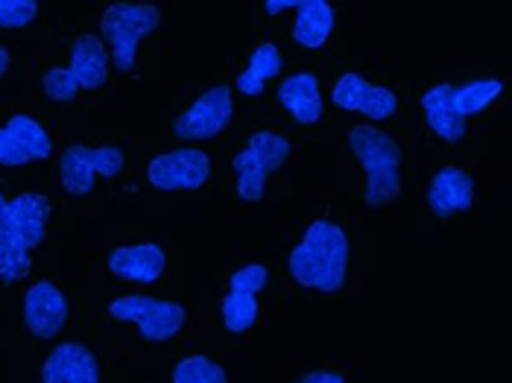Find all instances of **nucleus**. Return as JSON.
Returning <instances> with one entry per match:
<instances>
[{
  "mask_svg": "<svg viewBox=\"0 0 512 383\" xmlns=\"http://www.w3.org/2000/svg\"><path fill=\"white\" fill-rule=\"evenodd\" d=\"M53 205L36 191L0 193V284L12 287L33 272V255L47 240Z\"/></svg>",
  "mask_w": 512,
  "mask_h": 383,
  "instance_id": "nucleus-1",
  "label": "nucleus"
},
{
  "mask_svg": "<svg viewBox=\"0 0 512 383\" xmlns=\"http://www.w3.org/2000/svg\"><path fill=\"white\" fill-rule=\"evenodd\" d=\"M349 234L334 220H314L290 249V278L314 293H337L349 275Z\"/></svg>",
  "mask_w": 512,
  "mask_h": 383,
  "instance_id": "nucleus-2",
  "label": "nucleus"
},
{
  "mask_svg": "<svg viewBox=\"0 0 512 383\" xmlns=\"http://www.w3.org/2000/svg\"><path fill=\"white\" fill-rule=\"evenodd\" d=\"M349 150L363 167V205L384 208L401 193L404 150L390 132L375 123H357L349 129Z\"/></svg>",
  "mask_w": 512,
  "mask_h": 383,
  "instance_id": "nucleus-3",
  "label": "nucleus"
},
{
  "mask_svg": "<svg viewBox=\"0 0 512 383\" xmlns=\"http://www.w3.org/2000/svg\"><path fill=\"white\" fill-rule=\"evenodd\" d=\"M293 158V141L281 129H255L232 158L235 193L243 205H258L267 196L273 173Z\"/></svg>",
  "mask_w": 512,
  "mask_h": 383,
  "instance_id": "nucleus-4",
  "label": "nucleus"
},
{
  "mask_svg": "<svg viewBox=\"0 0 512 383\" xmlns=\"http://www.w3.org/2000/svg\"><path fill=\"white\" fill-rule=\"evenodd\" d=\"M161 27L156 3H112L100 21V39L120 74H132L138 65V47Z\"/></svg>",
  "mask_w": 512,
  "mask_h": 383,
  "instance_id": "nucleus-5",
  "label": "nucleus"
},
{
  "mask_svg": "<svg viewBox=\"0 0 512 383\" xmlns=\"http://www.w3.org/2000/svg\"><path fill=\"white\" fill-rule=\"evenodd\" d=\"M106 313L112 322L132 325L147 343H170L188 325V307L173 299H156L141 293H126L112 299Z\"/></svg>",
  "mask_w": 512,
  "mask_h": 383,
  "instance_id": "nucleus-6",
  "label": "nucleus"
},
{
  "mask_svg": "<svg viewBox=\"0 0 512 383\" xmlns=\"http://www.w3.org/2000/svg\"><path fill=\"white\" fill-rule=\"evenodd\" d=\"M270 284V267L264 261H246L229 275L220 296V325L229 337L249 334L261 319V296Z\"/></svg>",
  "mask_w": 512,
  "mask_h": 383,
  "instance_id": "nucleus-7",
  "label": "nucleus"
},
{
  "mask_svg": "<svg viewBox=\"0 0 512 383\" xmlns=\"http://www.w3.org/2000/svg\"><path fill=\"white\" fill-rule=\"evenodd\" d=\"M126 167L118 144H71L59 155V182L68 196H88L97 179H115Z\"/></svg>",
  "mask_w": 512,
  "mask_h": 383,
  "instance_id": "nucleus-8",
  "label": "nucleus"
},
{
  "mask_svg": "<svg viewBox=\"0 0 512 383\" xmlns=\"http://www.w3.org/2000/svg\"><path fill=\"white\" fill-rule=\"evenodd\" d=\"M211 155L197 147H176L167 153H158L147 164V182L156 191L188 193L202 191L211 179Z\"/></svg>",
  "mask_w": 512,
  "mask_h": 383,
  "instance_id": "nucleus-9",
  "label": "nucleus"
},
{
  "mask_svg": "<svg viewBox=\"0 0 512 383\" xmlns=\"http://www.w3.org/2000/svg\"><path fill=\"white\" fill-rule=\"evenodd\" d=\"M235 117V97L229 85H214L208 91H202L194 97L173 120V132L182 141H211L220 132H226V126Z\"/></svg>",
  "mask_w": 512,
  "mask_h": 383,
  "instance_id": "nucleus-10",
  "label": "nucleus"
},
{
  "mask_svg": "<svg viewBox=\"0 0 512 383\" xmlns=\"http://www.w3.org/2000/svg\"><path fill=\"white\" fill-rule=\"evenodd\" d=\"M53 155V138L33 115H9L0 123V167H27Z\"/></svg>",
  "mask_w": 512,
  "mask_h": 383,
  "instance_id": "nucleus-11",
  "label": "nucleus"
},
{
  "mask_svg": "<svg viewBox=\"0 0 512 383\" xmlns=\"http://www.w3.org/2000/svg\"><path fill=\"white\" fill-rule=\"evenodd\" d=\"M71 305L56 281L41 278L21 299V322L36 340H53L68 328Z\"/></svg>",
  "mask_w": 512,
  "mask_h": 383,
  "instance_id": "nucleus-12",
  "label": "nucleus"
},
{
  "mask_svg": "<svg viewBox=\"0 0 512 383\" xmlns=\"http://www.w3.org/2000/svg\"><path fill=\"white\" fill-rule=\"evenodd\" d=\"M331 103L343 112L363 115L372 123L390 120L398 112V94L387 85H375L363 74H343L331 88Z\"/></svg>",
  "mask_w": 512,
  "mask_h": 383,
  "instance_id": "nucleus-13",
  "label": "nucleus"
},
{
  "mask_svg": "<svg viewBox=\"0 0 512 383\" xmlns=\"http://www.w3.org/2000/svg\"><path fill=\"white\" fill-rule=\"evenodd\" d=\"M39 383H103L100 357L91 345L79 340L59 343L44 354Z\"/></svg>",
  "mask_w": 512,
  "mask_h": 383,
  "instance_id": "nucleus-14",
  "label": "nucleus"
},
{
  "mask_svg": "<svg viewBox=\"0 0 512 383\" xmlns=\"http://www.w3.org/2000/svg\"><path fill=\"white\" fill-rule=\"evenodd\" d=\"M106 269L123 284L153 287L167 275V252L158 243H150V240L115 246L106 255Z\"/></svg>",
  "mask_w": 512,
  "mask_h": 383,
  "instance_id": "nucleus-15",
  "label": "nucleus"
},
{
  "mask_svg": "<svg viewBox=\"0 0 512 383\" xmlns=\"http://www.w3.org/2000/svg\"><path fill=\"white\" fill-rule=\"evenodd\" d=\"M474 196H477V188H474L469 170H463L457 164H445L428 182L425 205L436 220H454V217L472 211Z\"/></svg>",
  "mask_w": 512,
  "mask_h": 383,
  "instance_id": "nucleus-16",
  "label": "nucleus"
},
{
  "mask_svg": "<svg viewBox=\"0 0 512 383\" xmlns=\"http://www.w3.org/2000/svg\"><path fill=\"white\" fill-rule=\"evenodd\" d=\"M278 106L299 126H314L325 115L322 85L314 71H296L278 85Z\"/></svg>",
  "mask_w": 512,
  "mask_h": 383,
  "instance_id": "nucleus-17",
  "label": "nucleus"
},
{
  "mask_svg": "<svg viewBox=\"0 0 512 383\" xmlns=\"http://www.w3.org/2000/svg\"><path fill=\"white\" fill-rule=\"evenodd\" d=\"M109 50L100 36L94 33H82L71 44V62L68 71L77 79L79 91H100L109 82Z\"/></svg>",
  "mask_w": 512,
  "mask_h": 383,
  "instance_id": "nucleus-18",
  "label": "nucleus"
},
{
  "mask_svg": "<svg viewBox=\"0 0 512 383\" xmlns=\"http://www.w3.org/2000/svg\"><path fill=\"white\" fill-rule=\"evenodd\" d=\"M422 112H425V123L431 126V132L439 141L457 144L466 138V120L460 117L457 106H454V85L451 82H436L422 94Z\"/></svg>",
  "mask_w": 512,
  "mask_h": 383,
  "instance_id": "nucleus-19",
  "label": "nucleus"
},
{
  "mask_svg": "<svg viewBox=\"0 0 512 383\" xmlns=\"http://www.w3.org/2000/svg\"><path fill=\"white\" fill-rule=\"evenodd\" d=\"M334 27H337V15H334L331 3L305 0V3H296L290 39L296 41L302 50H322L328 39L334 36Z\"/></svg>",
  "mask_w": 512,
  "mask_h": 383,
  "instance_id": "nucleus-20",
  "label": "nucleus"
},
{
  "mask_svg": "<svg viewBox=\"0 0 512 383\" xmlns=\"http://www.w3.org/2000/svg\"><path fill=\"white\" fill-rule=\"evenodd\" d=\"M281 71H284L281 47H278L276 41H261V44L249 53V59H246V65H243V71H240V77H237V91H240L243 97H261V94L267 91V85H270Z\"/></svg>",
  "mask_w": 512,
  "mask_h": 383,
  "instance_id": "nucleus-21",
  "label": "nucleus"
},
{
  "mask_svg": "<svg viewBox=\"0 0 512 383\" xmlns=\"http://www.w3.org/2000/svg\"><path fill=\"white\" fill-rule=\"evenodd\" d=\"M501 94H504V82L501 79L477 77L472 82H466V85H454V106H457L460 117L466 120V117L486 112Z\"/></svg>",
  "mask_w": 512,
  "mask_h": 383,
  "instance_id": "nucleus-22",
  "label": "nucleus"
},
{
  "mask_svg": "<svg viewBox=\"0 0 512 383\" xmlns=\"http://www.w3.org/2000/svg\"><path fill=\"white\" fill-rule=\"evenodd\" d=\"M170 383H232L226 363L211 354H185L176 360Z\"/></svg>",
  "mask_w": 512,
  "mask_h": 383,
  "instance_id": "nucleus-23",
  "label": "nucleus"
},
{
  "mask_svg": "<svg viewBox=\"0 0 512 383\" xmlns=\"http://www.w3.org/2000/svg\"><path fill=\"white\" fill-rule=\"evenodd\" d=\"M41 91L47 100L53 103H62V106H71L74 100L79 97V85L74 74L62 65H53L41 74Z\"/></svg>",
  "mask_w": 512,
  "mask_h": 383,
  "instance_id": "nucleus-24",
  "label": "nucleus"
},
{
  "mask_svg": "<svg viewBox=\"0 0 512 383\" xmlns=\"http://www.w3.org/2000/svg\"><path fill=\"white\" fill-rule=\"evenodd\" d=\"M36 0H0V30H24L36 21Z\"/></svg>",
  "mask_w": 512,
  "mask_h": 383,
  "instance_id": "nucleus-25",
  "label": "nucleus"
},
{
  "mask_svg": "<svg viewBox=\"0 0 512 383\" xmlns=\"http://www.w3.org/2000/svg\"><path fill=\"white\" fill-rule=\"evenodd\" d=\"M293 383H355L352 375L343 369V366H334V363H314V366H305Z\"/></svg>",
  "mask_w": 512,
  "mask_h": 383,
  "instance_id": "nucleus-26",
  "label": "nucleus"
},
{
  "mask_svg": "<svg viewBox=\"0 0 512 383\" xmlns=\"http://www.w3.org/2000/svg\"><path fill=\"white\" fill-rule=\"evenodd\" d=\"M264 9H267V15H281V12H287V9H296V3H290V0H284V3H264Z\"/></svg>",
  "mask_w": 512,
  "mask_h": 383,
  "instance_id": "nucleus-27",
  "label": "nucleus"
},
{
  "mask_svg": "<svg viewBox=\"0 0 512 383\" xmlns=\"http://www.w3.org/2000/svg\"><path fill=\"white\" fill-rule=\"evenodd\" d=\"M9 65H12V53L0 44V79L6 77V71H9Z\"/></svg>",
  "mask_w": 512,
  "mask_h": 383,
  "instance_id": "nucleus-28",
  "label": "nucleus"
}]
</instances>
